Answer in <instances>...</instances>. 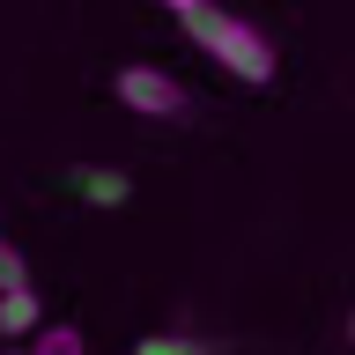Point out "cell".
<instances>
[{
	"label": "cell",
	"mask_w": 355,
	"mask_h": 355,
	"mask_svg": "<svg viewBox=\"0 0 355 355\" xmlns=\"http://www.w3.org/2000/svg\"><path fill=\"white\" fill-rule=\"evenodd\" d=\"M163 8H171V15H178V8H193V0H163Z\"/></svg>",
	"instance_id": "ba28073f"
},
{
	"label": "cell",
	"mask_w": 355,
	"mask_h": 355,
	"mask_svg": "<svg viewBox=\"0 0 355 355\" xmlns=\"http://www.w3.org/2000/svg\"><path fill=\"white\" fill-rule=\"evenodd\" d=\"M185 22V37L222 67V74H237L244 89H266L274 82V44H266L259 22H244L237 8H215V0H193V8H178Z\"/></svg>",
	"instance_id": "6da1fadb"
},
{
	"label": "cell",
	"mask_w": 355,
	"mask_h": 355,
	"mask_svg": "<svg viewBox=\"0 0 355 355\" xmlns=\"http://www.w3.org/2000/svg\"><path fill=\"white\" fill-rule=\"evenodd\" d=\"M133 355H215V340H193V333H148Z\"/></svg>",
	"instance_id": "5b68a950"
},
{
	"label": "cell",
	"mask_w": 355,
	"mask_h": 355,
	"mask_svg": "<svg viewBox=\"0 0 355 355\" xmlns=\"http://www.w3.org/2000/svg\"><path fill=\"white\" fill-rule=\"evenodd\" d=\"M22 282H30V274H22V252L0 237V288H22Z\"/></svg>",
	"instance_id": "52a82bcc"
},
{
	"label": "cell",
	"mask_w": 355,
	"mask_h": 355,
	"mask_svg": "<svg viewBox=\"0 0 355 355\" xmlns=\"http://www.w3.org/2000/svg\"><path fill=\"white\" fill-rule=\"evenodd\" d=\"M348 333H355V326H348Z\"/></svg>",
	"instance_id": "9c48e42d"
},
{
	"label": "cell",
	"mask_w": 355,
	"mask_h": 355,
	"mask_svg": "<svg viewBox=\"0 0 355 355\" xmlns=\"http://www.w3.org/2000/svg\"><path fill=\"white\" fill-rule=\"evenodd\" d=\"M119 104L133 119H185V82H178L171 67H119Z\"/></svg>",
	"instance_id": "7a4b0ae2"
},
{
	"label": "cell",
	"mask_w": 355,
	"mask_h": 355,
	"mask_svg": "<svg viewBox=\"0 0 355 355\" xmlns=\"http://www.w3.org/2000/svg\"><path fill=\"white\" fill-rule=\"evenodd\" d=\"M30 355H82V333L74 326H37V348Z\"/></svg>",
	"instance_id": "8992f818"
},
{
	"label": "cell",
	"mask_w": 355,
	"mask_h": 355,
	"mask_svg": "<svg viewBox=\"0 0 355 355\" xmlns=\"http://www.w3.org/2000/svg\"><path fill=\"white\" fill-rule=\"evenodd\" d=\"M74 193H82L89 207H126L133 178H126V171H111V163H82V171H74Z\"/></svg>",
	"instance_id": "3957f363"
},
{
	"label": "cell",
	"mask_w": 355,
	"mask_h": 355,
	"mask_svg": "<svg viewBox=\"0 0 355 355\" xmlns=\"http://www.w3.org/2000/svg\"><path fill=\"white\" fill-rule=\"evenodd\" d=\"M44 326V304H37V288L22 282V288H0V340H15V333H37Z\"/></svg>",
	"instance_id": "277c9868"
}]
</instances>
